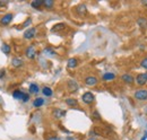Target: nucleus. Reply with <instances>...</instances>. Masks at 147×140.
<instances>
[{"label": "nucleus", "mask_w": 147, "mask_h": 140, "mask_svg": "<svg viewBox=\"0 0 147 140\" xmlns=\"http://www.w3.org/2000/svg\"><path fill=\"white\" fill-rule=\"evenodd\" d=\"M13 18H14V15H13L11 13H8V14L3 15L2 17L0 18V25H2V26H7V25H9L10 22L13 20Z\"/></svg>", "instance_id": "f257e3e1"}, {"label": "nucleus", "mask_w": 147, "mask_h": 140, "mask_svg": "<svg viewBox=\"0 0 147 140\" xmlns=\"http://www.w3.org/2000/svg\"><path fill=\"white\" fill-rule=\"evenodd\" d=\"M135 98L138 101H147V89H138L135 93Z\"/></svg>", "instance_id": "f03ea898"}, {"label": "nucleus", "mask_w": 147, "mask_h": 140, "mask_svg": "<svg viewBox=\"0 0 147 140\" xmlns=\"http://www.w3.org/2000/svg\"><path fill=\"white\" fill-rule=\"evenodd\" d=\"M82 100H83V102L85 104H92L93 102L95 101V97H94V95H93L91 92H86L85 94H83Z\"/></svg>", "instance_id": "7ed1b4c3"}, {"label": "nucleus", "mask_w": 147, "mask_h": 140, "mask_svg": "<svg viewBox=\"0 0 147 140\" xmlns=\"http://www.w3.org/2000/svg\"><path fill=\"white\" fill-rule=\"evenodd\" d=\"M85 85H87V86H90V87H92V86H95V85H97V83H98V79L95 77V76H87L86 78H85Z\"/></svg>", "instance_id": "20e7f679"}, {"label": "nucleus", "mask_w": 147, "mask_h": 140, "mask_svg": "<svg viewBox=\"0 0 147 140\" xmlns=\"http://www.w3.org/2000/svg\"><path fill=\"white\" fill-rule=\"evenodd\" d=\"M25 55L28 58V59H34L36 57V50L34 48V45H30L26 50H25Z\"/></svg>", "instance_id": "39448f33"}, {"label": "nucleus", "mask_w": 147, "mask_h": 140, "mask_svg": "<svg viewBox=\"0 0 147 140\" xmlns=\"http://www.w3.org/2000/svg\"><path fill=\"white\" fill-rule=\"evenodd\" d=\"M136 83L139 86H143V85L147 84V72L146 73H139L136 77Z\"/></svg>", "instance_id": "423d86ee"}, {"label": "nucleus", "mask_w": 147, "mask_h": 140, "mask_svg": "<svg viewBox=\"0 0 147 140\" xmlns=\"http://www.w3.org/2000/svg\"><path fill=\"white\" fill-rule=\"evenodd\" d=\"M35 34H36V30L34 27H31L24 32V38L25 40H32L35 36Z\"/></svg>", "instance_id": "0eeeda50"}, {"label": "nucleus", "mask_w": 147, "mask_h": 140, "mask_svg": "<svg viewBox=\"0 0 147 140\" xmlns=\"http://www.w3.org/2000/svg\"><path fill=\"white\" fill-rule=\"evenodd\" d=\"M67 86H68V89L71 92V93H75V92H77L78 90V84H77V81H75L74 79H69L68 80V83H67Z\"/></svg>", "instance_id": "6e6552de"}, {"label": "nucleus", "mask_w": 147, "mask_h": 140, "mask_svg": "<svg viewBox=\"0 0 147 140\" xmlns=\"http://www.w3.org/2000/svg\"><path fill=\"white\" fill-rule=\"evenodd\" d=\"M77 66H78V60H77L76 58H70V59L68 60V62H67V67L70 68V69L76 68Z\"/></svg>", "instance_id": "1a4fd4ad"}, {"label": "nucleus", "mask_w": 147, "mask_h": 140, "mask_svg": "<svg viewBox=\"0 0 147 140\" xmlns=\"http://www.w3.org/2000/svg\"><path fill=\"white\" fill-rule=\"evenodd\" d=\"M23 65H24V61H23L22 59H19V58H14V59L11 60V66L15 67V68H19V67H22Z\"/></svg>", "instance_id": "9d476101"}, {"label": "nucleus", "mask_w": 147, "mask_h": 140, "mask_svg": "<svg viewBox=\"0 0 147 140\" xmlns=\"http://www.w3.org/2000/svg\"><path fill=\"white\" fill-rule=\"evenodd\" d=\"M65 115H66V112L62 111V110H60V108H55V111H53V116H55V119H61Z\"/></svg>", "instance_id": "9b49d317"}, {"label": "nucleus", "mask_w": 147, "mask_h": 140, "mask_svg": "<svg viewBox=\"0 0 147 140\" xmlns=\"http://www.w3.org/2000/svg\"><path fill=\"white\" fill-rule=\"evenodd\" d=\"M121 79H122L126 84H132V83H134V77H132L131 75H129V73L122 75V76H121Z\"/></svg>", "instance_id": "f8f14e48"}, {"label": "nucleus", "mask_w": 147, "mask_h": 140, "mask_svg": "<svg viewBox=\"0 0 147 140\" xmlns=\"http://www.w3.org/2000/svg\"><path fill=\"white\" fill-rule=\"evenodd\" d=\"M42 93H43V95L47 96V97H50V96L53 95V90H52L50 87H48V86H45V87L42 88Z\"/></svg>", "instance_id": "ddd939ff"}, {"label": "nucleus", "mask_w": 147, "mask_h": 140, "mask_svg": "<svg viewBox=\"0 0 147 140\" xmlns=\"http://www.w3.org/2000/svg\"><path fill=\"white\" fill-rule=\"evenodd\" d=\"M65 27H66V24H63V23H59V24L55 25V26L51 28V32H59V31H62Z\"/></svg>", "instance_id": "4468645a"}, {"label": "nucleus", "mask_w": 147, "mask_h": 140, "mask_svg": "<svg viewBox=\"0 0 147 140\" xmlns=\"http://www.w3.org/2000/svg\"><path fill=\"white\" fill-rule=\"evenodd\" d=\"M137 23H138V25H139L142 28H147V18L139 17L137 19Z\"/></svg>", "instance_id": "2eb2a0df"}, {"label": "nucleus", "mask_w": 147, "mask_h": 140, "mask_svg": "<svg viewBox=\"0 0 147 140\" xmlns=\"http://www.w3.org/2000/svg\"><path fill=\"white\" fill-rule=\"evenodd\" d=\"M103 80H107V81H110V80H113L114 78H115V75L113 73V72H105L104 75H103Z\"/></svg>", "instance_id": "dca6fc26"}, {"label": "nucleus", "mask_w": 147, "mask_h": 140, "mask_svg": "<svg viewBox=\"0 0 147 140\" xmlns=\"http://www.w3.org/2000/svg\"><path fill=\"white\" fill-rule=\"evenodd\" d=\"M44 98H42V97H37V98H35L34 100V102H33V106L34 107H41L42 105L44 104Z\"/></svg>", "instance_id": "f3484780"}, {"label": "nucleus", "mask_w": 147, "mask_h": 140, "mask_svg": "<svg viewBox=\"0 0 147 140\" xmlns=\"http://www.w3.org/2000/svg\"><path fill=\"white\" fill-rule=\"evenodd\" d=\"M28 90H30V94H37L40 92V88H38L36 84H31Z\"/></svg>", "instance_id": "a211bd4d"}, {"label": "nucleus", "mask_w": 147, "mask_h": 140, "mask_svg": "<svg viewBox=\"0 0 147 140\" xmlns=\"http://www.w3.org/2000/svg\"><path fill=\"white\" fill-rule=\"evenodd\" d=\"M31 6L35 9H40L41 6H43V0H34L31 2Z\"/></svg>", "instance_id": "6ab92c4d"}, {"label": "nucleus", "mask_w": 147, "mask_h": 140, "mask_svg": "<svg viewBox=\"0 0 147 140\" xmlns=\"http://www.w3.org/2000/svg\"><path fill=\"white\" fill-rule=\"evenodd\" d=\"M23 92L22 90H19V89H16L14 93H13V97L15 98V100H22V96H23Z\"/></svg>", "instance_id": "aec40b11"}, {"label": "nucleus", "mask_w": 147, "mask_h": 140, "mask_svg": "<svg viewBox=\"0 0 147 140\" xmlns=\"http://www.w3.org/2000/svg\"><path fill=\"white\" fill-rule=\"evenodd\" d=\"M53 5H55V2H53L52 0H44V1H43V6H44L47 9H51V8L53 7Z\"/></svg>", "instance_id": "412c9836"}, {"label": "nucleus", "mask_w": 147, "mask_h": 140, "mask_svg": "<svg viewBox=\"0 0 147 140\" xmlns=\"http://www.w3.org/2000/svg\"><path fill=\"white\" fill-rule=\"evenodd\" d=\"M77 13H78L79 15L86 14V6H85V5H79V6L77 7Z\"/></svg>", "instance_id": "4be33fe9"}, {"label": "nucleus", "mask_w": 147, "mask_h": 140, "mask_svg": "<svg viewBox=\"0 0 147 140\" xmlns=\"http://www.w3.org/2000/svg\"><path fill=\"white\" fill-rule=\"evenodd\" d=\"M66 104L68 105V106H77V105H78V102H77V100H75V98H67V100H66Z\"/></svg>", "instance_id": "5701e85b"}, {"label": "nucleus", "mask_w": 147, "mask_h": 140, "mask_svg": "<svg viewBox=\"0 0 147 140\" xmlns=\"http://www.w3.org/2000/svg\"><path fill=\"white\" fill-rule=\"evenodd\" d=\"M1 51L5 53V54H9L10 51H11V49H10V45H8V44H2V46H1Z\"/></svg>", "instance_id": "b1692460"}, {"label": "nucleus", "mask_w": 147, "mask_h": 140, "mask_svg": "<svg viewBox=\"0 0 147 140\" xmlns=\"http://www.w3.org/2000/svg\"><path fill=\"white\" fill-rule=\"evenodd\" d=\"M44 54H47V55H55V52L51 48H45L44 49Z\"/></svg>", "instance_id": "393cba45"}, {"label": "nucleus", "mask_w": 147, "mask_h": 140, "mask_svg": "<svg viewBox=\"0 0 147 140\" xmlns=\"http://www.w3.org/2000/svg\"><path fill=\"white\" fill-rule=\"evenodd\" d=\"M28 101H30V94L24 93L23 96H22V102H23V103H27Z\"/></svg>", "instance_id": "a878e982"}, {"label": "nucleus", "mask_w": 147, "mask_h": 140, "mask_svg": "<svg viewBox=\"0 0 147 140\" xmlns=\"http://www.w3.org/2000/svg\"><path fill=\"white\" fill-rule=\"evenodd\" d=\"M140 66H142L143 68L147 69V58H145V59H143V60H142V62H140Z\"/></svg>", "instance_id": "bb28decb"}, {"label": "nucleus", "mask_w": 147, "mask_h": 140, "mask_svg": "<svg viewBox=\"0 0 147 140\" xmlns=\"http://www.w3.org/2000/svg\"><path fill=\"white\" fill-rule=\"evenodd\" d=\"M31 23H32V19H31V18H27V20H26V22L23 24V27H27V26H28Z\"/></svg>", "instance_id": "cd10ccee"}, {"label": "nucleus", "mask_w": 147, "mask_h": 140, "mask_svg": "<svg viewBox=\"0 0 147 140\" xmlns=\"http://www.w3.org/2000/svg\"><path fill=\"white\" fill-rule=\"evenodd\" d=\"M93 116H95L94 119H96V120H100V119H101V118H100V114H98V113H97L96 111H95V112L93 113Z\"/></svg>", "instance_id": "c85d7f7f"}, {"label": "nucleus", "mask_w": 147, "mask_h": 140, "mask_svg": "<svg viewBox=\"0 0 147 140\" xmlns=\"http://www.w3.org/2000/svg\"><path fill=\"white\" fill-rule=\"evenodd\" d=\"M47 140H61V138H59V137H50L49 139Z\"/></svg>", "instance_id": "c756f323"}, {"label": "nucleus", "mask_w": 147, "mask_h": 140, "mask_svg": "<svg viewBox=\"0 0 147 140\" xmlns=\"http://www.w3.org/2000/svg\"><path fill=\"white\" fill-rule=\"evenodd\" d=\"M8 2L7 1H0V6H6Z\"/></svg>", "instance_id": "7c9ffc66"}, {"label": "nucleus", "mask_w": 147, "mask_h": 140, "mask_svg": "<svg viewBox=\"0 0 147 140\" xmlns=\"http://www.w3.org/2000/svg\"><path fill=\"white\" fill-rule=\"evenodd\" d=\"M147 139V133H146V131H145V133H144V137H143V139L142 140H146Z\"/></svg>", "instance_id": "2f4dec72"}, {"label": "nucleus", "mask_w": 147, "mask_h": 140, "mask_svg": "<svg viewBox=\"0 0 147 140\" xmlns=\"http://www.w3.org/2000/svg\"><path fill=\"white\" fill-rule=\"evenodd\" d=\"M142 3H143L144 6H147V0H143V1H142Z\"/></svg>", "instance_id": "473e14b6"}, {"label": "nucleus", "mask_w": 147, "mask_h": 140, "mask_svg": "<svg viewBox=\"0 0 147 140\" xmlns=\"http://www.w3.org/2000/svg\"><path fill=\"white\" fill-rule=\"evenodd\" d=\"M87 140H96L95 138H90V139H87Z\"/></svg>", "instance_id": "72a5a7b5"}, {"label": "nucleus", "mask_w": 147, "mask_h": 140, "mask_svg": "<svg viewBox=\"0 0 147 140\" xmlns=\"http://www.w3.org/2000/svg\"><path fill=\"white\" fill-rule=\"evenodd\" d=\"M146 133H147V125H146Z\"/></svg>", "instance_id": "f704fd0d"}]
</instances>
